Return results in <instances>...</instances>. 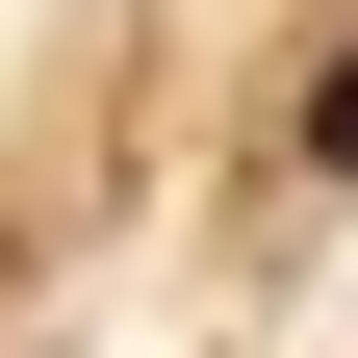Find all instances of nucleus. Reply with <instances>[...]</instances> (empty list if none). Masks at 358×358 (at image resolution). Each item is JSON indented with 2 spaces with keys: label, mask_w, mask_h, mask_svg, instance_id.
<instances>
[{
  "label": "nucleus",
  "mask_w": 358,
  "mask_h": 358,
  "mask_svg": "<svg viewBox=\"0 0 358 358\" xmlns=\"http://www.w3.org/2000/svg\"><path fill=\"white\" fill-rule=\"evenodd\" d=\"M307 179H358V52H333V77H307Z\"/></svg>",
  "instance_id": "nucleus-1"
}]
</instances>
